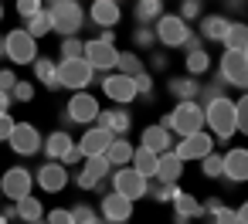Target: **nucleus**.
Here are the masks:
<instances>
[{
  "label": "nucleus",
  "instance_id": "f257e3e1",
  "mask_svg": "<svg viewBox=\"0 0 248 224\" xmlns=\"http://www.w3.org/2000/svg\"><path fill=\"white\" fill-rule=\"evenodd\" d=\"M48 17H51V31L62 34V38H75L85 24V11L82 4H75V0H55V4L45 7Z\"/></svg>",
  "mask_w": 248,
  "mask_h": 224
},
{
  "label": "nucleus",
  "instance_id": "4468645a",
  "mask_svg": "<svg viewBox=\"0 0 248 224\" xmlns=\"http://www.w3.org/2000/svg\"><path fill=\"white\" fill-rule=\"evenodd\" d=\"M99 217H102V224H126L129 217H133V204L126 200V197H119V194H102V204H99Z\"/></svg>",
  "mask_w": 248,
  "mask_h": 224
},
{
  "label": "nucleus",
  "instance_id": "9b49d317",
  "mask_svg": "<svg viewBox=\"0 0 248 224\" xmlns=\"http://www.w3.org/2000/svg\"><path fill=\"white\" fill-rule=\"evenodd\" d=\"M207 153H214V136L211 133H194V136H187V139H180L177 143V149H173V156L180 160V163H187V160H204Z\"/></svg>",
  "mask_w": 248,
  "mask_h": 224
},
{
  "label": "nucleus",
  "instance_id": "37998d69",
  "mask_svg": "<svg viewBox=\"0 0 248 224\" xmlns=\"http://www.w3.org/2000/svg\"><path fill=\"white\" fill-rule=\"evenodd\" d=\"M234 126H238V129L248 136V92H245V95L234 102Z\"/></svg>",
  "mask_w": 248,
  "mask_h": 224
},
{
  "label": "nucleus",
  "instance_id": "052dcab7",
  "mask_svg": "<svg viewBox=\"0 0 248 224\" xmlns=\"http://www.w3.org/2000/svg\"><path fill=\"white\" fill-rule=\"evenodd\" d=\"M78 160H82V153H78V146H75V149L68 153V160H65V166H68V163H78Z\"/></svg>",
  "mask_w": 248,
  "mask_h": 224
},
{
  "label": "nucleus",
  "instance_id": "2eb2a0df",
  "mask_svg": "<svg viewBox=\"0 0 248 224\" xmlns=\"http://www.w3.org/2000/svg\"><path fill=\"white\" fill-rule=\"evenodd\" d=\"M116 48H109V45H99V41H85V51H82V61L92 68V72H109V68H116Z\"/></svg>",
  "mask_w": 248,
  "mask_h": 224
},
{
  "label": "nucleus",
  "instance_id": "0eeeda50",
  "mask_svg": "<svg viewBox=\"0 0 248 224\" xmlns=\"http://www.w3.org/2000/svg\"><path fill=\"white\" fill-rule=\"evenodd\" d=\"M31 187H34V173L24 166H11L4 173V180H0V197L24 200V197H31Z\"/></svg>",
  "mask_w": 248,
  "mask_h": 224
},
{
  "label": "nucleus",
  "instance_id": "338daca9",
  "mask_svg": "<svg viewBox=\"0 0 248 224\" xmlns=\"http://www.w3.org/2000/svg\"><path fill=\"white\" fill-rule=\"evenodd\" d=\"M34 224H45V221H34Z\"/></svg>",
  "mask_w": 248,
  "mask_h": 224
},
{
  "label": "nucleus",
  "instance_id": "4c0bfd02",
  "mask_svg": "<svg viewBox=\"0 0 248 224\" xmlns=\"http://www.w3.org/2000/svg\"><path fill=\"white\" fill-rule=\"evenodd\" d=\"M201 173L211 177V180L224 177V153H207V156L201 160Z\"/></svg>",
  "mask_w": 248,
  "mask_h": 224
},
{
  "label": "nucleus",
  "instance_id": "39448f33",
  "mask_svg": "<svg viewBox=\"0 0 248 224\" xmlns=\"http://www.w3.org/2000/svg\"><path fill=\"white\" fill-rule=\"evenodd\" d=\"M153 34H156V45H163V48H184V41L190 38V28H187L177 14H163V17L156 21Z\"/></svg>",
  "mask_w": 248,
  "mask_h": 224
},
{
  "label": "nucleus",
  "instance_id": "bf43d9fd",
  "mask_svg": "<svg viewBox=\"0 0 248 224\" xmlns=\"http://www.w3.org/2000/svg\"><path fill=\"white\" fill-rule=\"evenodd\" d=\"M11 109V95H4V92H0V116H4Z\"/></svg>",
  "mask_w": 248,
  "mask_h": 224
},
{
  "label": "nucleus",
  "instance_id": "09e8293b",
  "mask_svg": "<svg viewBox=\"0 0 248 224\" xmlns=\"http://www.w3.org/2000/svg\"><path fill=\"white\" fill-rule=\"evenodd\" d=\"M201 207H204V214H211V217H217V214L224 210V200H221V197H207V200H204Z\"/></svg>",
  "mask_w": 248,
  "mask_h": 224
},
{
  "label": "nucleus",
  "instance_id": "7c9ffc66",
  "mask_svg": "<svg viewBox=\"0 0 248 224\" xmlns=\"http://www.w3.org/2000/svg\"><path fill=\"white\" fill-rule=\"evenodd\" d=\"M173 214H180V217H187V221H194V217H201L204 214V207L197 204V197H190V194H177L173 197Z\"/></svg>",
  "mask_w": 248,
  "mask_h": 224
},
{
  "label": "nucleus",
  "instance_id": "69168bd1",
  "mask_svg": "<svg viewBox=\"0 0 248 224\" xmlns=\"http://www.w3.org/2000/svg\"><path fill=\"white\" fill-rule=\"evenodd\" d=\"M0 17H4V7H0Z\"/></svg>",
  "mask_w": 248,
  "mask_h": 224
},
{
  "label": "nucleus",
  "instance_id": "cd10ccee",
  "mask_svg": "<svg viewBox=\"0 0 248 224\" xmlns=\"http://www.w3.org/2000/svg\"><path fill=\"white\" fill-rule=\"evenodd\" d=\"M34 78L45 85V89H62L58 85V65L51 58H34Z\"/></svg>",
  "mask_w": 248,
  "mask_h": 224
},
{
  "label": "nucleus",
  "instance_id": "a19ab883",
  "mask_svg": "<svg viewBox=\"0 0 248 224\" xmlns=\"http://www.w3.org/2000/svg\"><path fill=\"white\" fill-rule=\"evenodd\" d=\"M82 51H85V41L62 38V61H75V58H82Z\"/></svg>",
  "mask_w": 248,
  "mask_h": 224
},
{
  "label": "nucleus",
  "instance_id": "7ed1b4c3",
  "mask_svg": "<svg viewBox=\"0 0 248 224\" xmlns=\"http://www.w3.org/2000/svg\"><path fill=\"white\" fill-rule=\"evenodd\" d=\"M204 126H211V133L217 139H231L238 133V126H234V102L224 95V99L204 105Z\"/></svg>",
  "mask_w": 248,
  "mask_h": 224
},
{
  "label": "nucleus",
  "instance_id": "e433bc0d",
  "mask_svg": "<svg viewBox=\"0 0 248 224\" xmlns=\"http://www.w3.org/2000/svg\"><path fill=\"white\" fill-rule=\"evenodd\" d=\"M177 194H180V190H177L173 183H160V180H150V183H146V197H153V200H160V204H167V200L173 204Z\"/></svg>",
  "mask_w": 248,
  "mask_h": 224
},
{
  "label": "nucleus",
  "instance_id": "4be33fe9",
  "mask_svg": "<svg viewBox=\"0 0 248 224\" xmlns=\"http://www.w3.org/2000/svg\"><path fill=\"white\" fill-rule=\"evenodd\" d=\"M180 177H184V163L173 156V149H170V153H160V156H156V177H153V180L173 183V187H177Z\"/></svg>",
  "mask_w": 248,
  "mask_h": 224
},
{
  "label": "nucleus",
  "instance_id": "6ab92c4d",
  "mask_svg": "<svg viewBox=\"0 0 248 224\" xmlns=\"http://www.w3.org/2000/svg\"><path fill=\"white\" fill-rule=\"evenodd\" d=\"M224 180L228 183H245L248 180V149H228L224 153Z\"/></svg>",
  "mask_w": 248,
  "mask_h": 224
},
{
  "label": "nucleus",
  "instance_id": "ddd939ff",
  "mask_svg": "<svg viewBox=\"0 0 248 224\" xmlns=\"http://www.w3.org/2000/svg\"><path fill=\"white\" fill-rule=\"evenodd\" d=\"M95 122H99V129H106L112 139H123V136L133 129V116H129V109H123V105H112V109L99 112Z\"/></svg>",
  "mask_w": 248,
  "mask_h": 224
},
{
  "label": "nucleus",
  "instance_id": "a878e982",
  "mask_svg": "<svg viewBox=\"0 0 248 224\" xmlns=\"http://www.w3.org/2000/svg\"><path fill=\"white\" fill-rule=\"evenodd\" d=\"M106 163L109 166H116V170H123V166H129V160H133V143L129 139H112L109 146H106Z\"/></svg>",
  "mask_w": 248,
  "mask_h": 224
},
{
  "label": "nucleus",
  "instance_id": "9d476101",
  "mask_svg": "<svg viewBox=\"0 0 248 224\" xmlns=\"http://www.w3.org/2000/svg\"><path fill=\"white\" fill-rule=\"evenodd\" d=\"M146 183L150 180H143L133 166H123V170H116V177H112V194H119V197H126L129 204L133 200H140V197H146Z\"/></svg>",
  "mask_w": 248,
  "mask_h": 224
},
{
  "label": "nucleus",
  "instance_id": "5fc2aeb1",
  "mask_svg": "<svg viewBox=\"0 0 248 224\" xmlns=\"http://www.w3.org/2000/svg\"><path fill=\"white\" fill-rule=\"evenodd\" d=\"M150 65H153L156 72H163V68H167V55H163V51H153V58H150Z\"/></svg>",
  "mask_w": 248,
  "mask_h": 224
},
{
  "label": "nucleus",
  "instance_id": "6e6552de",
  "mask_svg": "<svg viewBox=\"0 0 248 224\" xmlns=\"http://www.w3.org/2000/svg\"><path fill=\"white\" fill-rule=\"evenodd\" d=\"M92 78H95V72H92L82 58H75V61H62V65H58V85H62V89L82 92L85 85H92Z\"/></svg>",
  "mask_w": 248,
  "mask_h": 224
},
{
  "label": "nucleus",
  "instance_id": "ea45409f",
  "mask_svg": "<svg viewBox=\"0 0 248 224\" xmlns=\"http://www.w3.org/2000/svg\"><path fill=\"white\" fill-rule=\"evenodd\" d=\"M217 99H224V85H221V82L201 85V92H197V105H201V109L211 105V102H217Z\"/></svg>",
  "mask_w": 248,
  "mask_h": 224
},
{
  "label": "nucleus",
  "instance_id": "603ef678",
  "mask_svg": "<svg viewBox=\"0 0 248 224\" xmlns=\"http://www.w3.org/2000/svg\"><path fill=\"white\" fill-rule=\"evenodd\" d=\"M11 129H14V119H11V112H4L0 116V139H11Z\"/></svg>",
  "mask_w": 248,
  "mask_h": 224
},
{
  "label": "nucleus",
  "instance_id": "3c124183",
  "mask_svg": "<svg viewBox=\"0 0 248 224\" xmlns=\"http://www.w3.org/2000/svg\"><path fill=\"white\" fill-rule=\"evenodd\" d=\"M45 224H72V214L68 210H62V207H55L51 214H48V221Z\"/></svg>",
  "mask_w": 248,
  "mask_h": 224
},
{
  "label": "nucleus",
  "instance_id": "c756f323",
  "mask_svg": "<svg viewBox=\"0 0 248 224\" xmlns=\"http://www.w3.org/2000/svg\"><path fill=\"white\" fill-rule=\"evenodd\" d=\"M82 160H85L82 173H85L89 180H95V183H99V180H109V177H112V166L106 163V156H82Z\"/></svg>",
  "mask_w": 248,
  "mask_h": 224
},
{
  "label": "nucleus",
  "instance_id": "5701e85b",
  "mask_svg": "<svg viewBox=\"0 0 248 224\" xmlns=\"http://www.w3.org/2000/svg\"><path fill=\"white\" fill-rule=\"evenodd\" d=\"M167 92L177 99V102H197V92H201V82L190 78V75H177L167 82Z\"/></svg>",
  "mask_w": 248,
  "mask_h": 224
},
{
  "label": "nucleus",
  "instance_id": "bb28decb",
  "mask_svg": "<svg viewBox=\"0 0 248 224\" xmlns=\"http://www.w3.org/2000/svg\"><path fill=\"white\" fill-rule=\"evenodd\" d=\"M129 163H133V170H136L143 180H153V177H156V153H150V149L140 146V149H133V160H129Z\"/></svg>",
  "mask_w": 248,
  "mask_h": 224
},
{
  "label": "nucleus",
  "instance_id": "412c9836",
  "mask_svg": "<svg viewBox=\"0 0 248 224\" xmlns=\"http://www.w3.org/2000/svg\"><path fill=\"white\" fill-rule=\"evenodd\" d=\"M109 143H112V136H109L106 129L92 126V129H85V136H82V143H78V153H82V156H102Z\"/></svg>",
  "mask_w": 248,
  "mask_h": 224
},
{
  "label": "nucleus",
  "instance_id": "f3484780",
  "mask_svg": "<svg viewBox=\"0 0 248 224\" xmlns=\"http://www.w3.org/2000/svg\"><path fill=\"white\" fill-rule=\"evenodd\" d=\"M34 183L41 190H48V194H62L65 183H68V170L62 163H41L38 173H34Z\"/></svg>",
  "mask_w": 248,
  "mask_h": 224
},
{
  "label": "nucleus",
  "instance_id": "49530a36",
  "mask_svg": "<svg viewBox=\"0 0 248 224\" xmlns=\"http://www.w3.org/2000/svg\"><path fill=\"white\" fill-rule=\"evenodd\" d=\"M184 24L187 21H194V17H201V4H197V0H184V4H180V14H177Z\"/></svg>",
  "mask_w": 248,
  "mask_h": 224
},
{
  "label": "nucleus",
  "instance_id": "dca6fc26",
  "mask_svg": "<svg viewBox=\"0 0 248 224\" xmlns=\"http://www.w3.org/2000/svg\"><path fill=\"white\" fill-rule=\"evenodd\" d=\"M102 92H106V95H109V99H112L116 105H123V109H126V105H129V102L136 99L133 78H126V75H119V72H116V75H106V78H102Z\"/></svg>",
  "mask_w": 248,
  "mask_h": 224
},
{
  "label": "nucleus",
  "instance_id": "72a5a7b5",
  "mask_svg": "<svg viewBox=\"0 0 248 224\" xmlns=\"http://www.w3.org/2000/svg\"><path fill=\"white\" fill-rule=\"evenodd\" d=\"M14 210H17V217H21V221L34 224V221H41V214H45V204H41L38 197H24V200H17V204H14Z\"/></svg>",
  "mask_w": 248,
  "mask_h": 224
},
{
  "label": "nucleus",
  "instance_id": "0e129e2a",
  "mask_svg": "<svg viewBox=\"0 0 248 224\" xmlns=\"http://www.w3.org/2000/svg\"><path fill=\"white\" fill-rule=\"evenodd\" d=\"M241 55H245V58H248V48H245V51H241Z\"/></svg>",
  "mask_w": 248,
  "mask_h": 224
},
{
  "label": "nucleus",
  "instance_id": "1a4fd4ad",
  "mask_svg": "<svg viewBox=\"0 0 248 224\" xmlns=\"http://www.w3.org/2000/svg\"><path fill=\"white\" fill-rule=\"evenodd\" d=\"M7 143H11V149H14L17 156H34V153H41V133H38L34 122H14Z\"/></svg>",
  "mask_w": 248,
  "mask_h": 224
},
{
  "label": "nucleus",
  "instance_id": "f03ea898",
  "mask_svg": "<svg viewBox=\"0 0 248 224\" xmlns=\"http://www.w3.org/2000/svg\"><path fill=\"white\" fill-rule=\"evenodd\" d=\"M160 126H163L167 133H180V136L187 139V136L201 133V126H204V109H201L197 102H177L173 112H167V116L160 119Z\"/></svg>",
  "mask_w": 248,
  "mask_h": 224
},
{
  "label": "nucleus",
  "instance_id": "20e7f679",
  "mask_svg": "<svg viewBox=\"0 0 248 224\" xmlns=\"http://www.w3.org/2000/svg\"><path fill=\"white\" fill-rule=\"evenodd\" d=\"M217 82L221 85H234V89H248V58L241 51H224Z\"/></svg>",
  "mask_w": 248,
  "mask_h": 224
},
{
  "label": "nucleus",
  "instance_id": "4d7b16f0",
  "mask_svg": "<svg viewBox=\"0 0 248 224\" xmlns=\"http://www.w3.org/2000/svg\"><path fill=\"white\" fill-rule=\"evenodd\" d=\"M197 48H201V38H197V34H190V38L184 41V51H197Z\"/></svg>",
  "mask_w": 248,
  "mask_h": 224
},
{
  "label": "nucleus",
  "instance_id": "de8ad7c7",
  "mask_svg": "<svg viewBox=\"0 0 248 224\" xmlns=\"http://www.w3.org/2000/svg\"><path fill=\"white\" fill-rule=\"evenodd\" d=\"M14 85H17V75H14L11 68H0V92L11 95V92H14Z\"/></svg>",
  "mask_w": 248,
  "mask_h": 224
},
{
  "label": "nucleus",
  "instance_id": "c03bdc74",
  "mask_svg": "<svg viewBox=\"0 0 248 224\" xmlns=\"http://www.w3.org/2000/svg\"><path fill=\"white\" fill-rule=\"evenodd\" d=\"M133 45H136V48H143V51H146V48H153V45H156L153 28H136V31H133Z\"/></svg>",
  "mask_w": 248,
  "mask_h": 224
},
{
  "label": "nucleus",
  "instance_id": "6e6d98bb",
  "mask_svg": "<svg viewBox=\"0 0 248 224\" xmlns=\"http://www.w3.org/2000/svg\"><path fill=\"white\" fill-rule=\"evenodd\" d=\"M75 183H78L82 190H95V180H89L85 173H78V177H75Z\"/></svg>",
  "mask_w": 248,
  "mask_h": 224
},
{
  "label": "nucleus",
  "instance_id": "774afa93",
  "mask_svg": "<svg viewBox=\"0 0 248 224\" xmlns=\"http://www.w3.org/2000/svg\"><path fill=\"white\" fill-rule=\"evenodd\" d=\"M211 224H214V221H211Z\"/></svg>",
  "mask_w": 248,
  "mask_h": 224
},
{
  "label": "nucleus",
  "instance_id": "8fccbe9b",
  "mask_svg": "<svg viewBox=\"0 0 248 224\" xmlns=\"http://www.w3.org/2000/svg\"><path fill=\"white\" fill-rule=\"evenodd\" d=\"M38 11H45L38 0H21V4H17V14H24V17H34Z\"/></svg>",
  "mask_w": 248,
  "mask_h": 224
},
{
  "label": "nucleus",
  "instance_id": "f8f14e48",
  "mask_svg": "<svg viewBox=\"0 0 248 224\" xmlns=\"http://www.w3.org/2000/svg\"><path fill=\"white\" fill-rule=\"evenodd\" d=\"M99 112H102V109H99V99H95L92 92H75V95L68 99V109H65V116H68L72 122H82V126L95 122Z\"/></svg>",
  "mask_w": 248,
  "mask_h": 224
},
{
  "label": "nucleus",
  "instance_id": "393cba45",
  "mask_svg": "<svg viewBox=\"0 0 248 224\" xmlns=\"http://www.w3.org/2000/svg\"><path fill=\"white\" fill-rule=\"evenodd\" d=\"M140 146L150 149V153H156V156H160V153H170V133H167L163 126H146Z\"/></svg>",
  "mask_w": 248,
  "mask_h": 224
},
{
  "label": "nucleus",
  "instance_id": "a18cd8bd",
  "mask_svg": "<svg viewBox=\"0 0 248 224\" xmlns=\"http://www.w3.org/2000/svg\"><path fill=\"white\" fill-rule=\"evenodd\" d=\"M34 99V85L31 82H17L14 92H11V102H31Z\"/></svg>",
  "mask_w": 248,
  "mask_h": 224
},
{
  "label": "nucleus",
  "instance_id": "473e14b6",
  "mask_svg": "<svg viewBox=\"0 0 248 224\" xmlns=\"http://www.w3.org/2000/svg\"><path fill=\"white\" fill-rule=\"evenodd\" d=\"M184 65H187V75L201 82V75L211 68V55H207L204 48H197V51H187V61H184Z\"/></svg>",
  "mask_w": 248,
  "mask_h": 224
},
{
  "label": "nucleus",
  "instance_id": "423d86ee",
  "mask_svg": "<svg viewBox=\"0 0 248 224\" xmlns=\"http://www.w3.org/2000/svg\"><path fill=\"white\" fill-rule=\"evenodd\" d=\"M4 45H7V58H11L14 65H31V61L38 58V41H34L24 28L4 34Z\"/></svg>",
  "mask_w": 248,
  "mask_h": 224
},
{
  "label": "nucleus",
  "instance_id": "b1692460",
  "mask_svg": "<svg viewBox=\"0 0 248 224\" xmlns=\"http://www.w3.org/2000/svg\"><path fill=\"white\" fill-rule=\"evenodd\" d=\"M228 28H231V21L224 17V14H207V17H201V41H224V34H228Z\"/></svg>",
  "mask_w": 248,
  "mask_h": 224
},
{
  "label": "nucleus",
  "instance_id": "864d4df0",
  "mask_svg": "<svg viewBox=\"0 0 248 224\" xmlns=\"http://www.w3.org/2000/svg\"><path fill=\"white\" fill-rule=\"evenodd\" d=\"M214 224H238V214H234V210H228V207H224V210H221V214H217V217H214Z\"/></svg>",
  "mask_w": 248,
  "mask_h": 224
},
{
  "label": "nucleus",
  "instance_id": "680f3d73",
  "mask_svg": "<svg viewBox=\"0 0 248 224\" xmlns=\"http://www.w3.org/2000/svg\"><path fill=\"white\" fill-rule=\"evenodd\" d=\"M0 58H7V45H4V34H0Z\"/></svg>",
  "mask_w": 248,
  "mask_h": 224
},
{
  "label": "nucleus",
  "instance_id": "c9c22d12",
  "mask_svg": "<svg viewBox=\"0 0 248 224\" xmlns=\"http://www.w3.org/2000/svg\"><path fill=\"white\" fill-rule=\"evenodd\" d=\"M34 41L38 38H45V34H51V17H48V11H38L34 17H28V28H24Z\"/></svg>",
  "mask_w": 248,
  "mask_h": 224
},
{
  "label": "nucleus",
  "instance_id": "2f4dec72",
  "mask_svg": "<svg viewBox=\"0 0 248 224\" xmlns=\"http://www.w3.org/2000/svg\"><path fill=\"white\" fill-rule=\"evenodd\" d=\"M221 45H228L224 51H245V48H248V24L234 21V24L228 28V34H224V41H221Z\"/></svg>",
  "mask_w": 248,
  "mask_h": 224
},
{
  "label": "nucleus",
  "instance_id": "e2e57ef3",
  "mask_svg": "<svg viewBox=\"0 0 248 224\" xmlns=\"http://www.w3.org/2000/svg\"><path fill=\"white\" fill-rule=\"evenodd\" d=\"M0 224H11V221H7V217H4V214H0Z\"/></svg>",
  "mask_w": 248,
  "mask_h": 224
},
{
  "label": "nucleus",
  "instance_id": "a211bd4d",
  "mask_svg": "<svg viewBox=\"0 0 248 224\" xmlns=\"http://www.w3.org/2000/svg\"><path fill=\"white\" fill-rule=\"evenodd\" d=\"M41 149H45L48 163H62V166H65L68 153L75 149V143H72V136H68L65 129H58V133H51V136H45V139H41Z\"/></svg>",
  "mask_w": 248,
  "mask_h": 224
},
{
  "label": "nucleus",
  "instance_id": "aec40b11",
  "mask_svg": "<svg viewBox=\"0 0 248 224\" xmlns=\"http://www.w3.org/2000/svg\"><path fill=\"white\" fill-rule=\"evenodd\" d=\"M119 17H123V11H119L116 0H95L92 11H89V21H95L102 31H112L119 24Z\"/></svg>",
  "mask_w": 248,
  "mask_h": 224
},
{
  "label": "nucleus",
  "instance_id": "c85d7f7f",
  "mask_svg": "<svg viewBox=\"0 0 248 224\" xmlns=\"http://www.w3.org/2000/svg\"><path fill=\"white\" fill-rule=\"evenodd\" d=\"M163 17V4L160 0H140L136 4V21H140V28H150V24H156Z\"/></svg>",
  "mask_w": 248,
  "mask_h": 224
},
{
  "label": "nucleus",
  "instance_id": "f704fd0d",
  "mask_svg": "<svg viewBox=\"0 0 248 224\" xmlns=\"http://www.w3.org/2000/svg\"><path fill=\"white\" fill-rule=\"evenodd\" d=\"M116 68H119V75H126V78L146 72L143 61H140V55H133V51H119V55H116Z\"/></svg>",
  "mask_w": 248,
  "mask_h": 224
},
{
  "label": "nucleus",
  "instance_id": "79ce46f5",
  "mask_svg": "<svg viewBox=\"0 0 248 224\" xmlns=\"http://www.w3.org/2000/svg\"><path fill=\"white\" fill-rule=\"evenodd\" d=\"M133 89H136V95H143V102H153V99H150V95H153V75H150V72L133 75Z\"/></svg>",
  "mask_w": 248,
  "mask_h": 224
},
{
  "label": "nucleus",
  "instance_id": "13d9d810",
  "mask_svg": "<svg viewBox=\"0 0 248 224\" xmlns=\"http://www.w3.org/2000/svg\"><path fill=\"white\" fill-rule=\"evenodd\" d=\"M234 214H238V224H248V200H245V204H241Z\"/></svg>",
  "mask_w": 248,
  "mask_h": 224
},
{
  "label": "nucleus",
  "instance_id": "58836bf2",
  "mask_svg": "<svg viewBox=\"0 0 248 224\" xmlns=\"http://www.w3.org/2000/svg\"><path fill=\"white\" fill-rule=\"evenodd\" d=\"M72 224H102V217H99V210L95 207H89V204H72Z\"/></svg>",
  "mask_w": 248,
  "mask_h": 224
}]
</instances>
